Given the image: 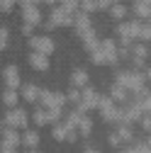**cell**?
<instances>
[{"label":"cell","mask_w":151,"mask_h":153,"mask_svg":"<svg viewBox=\"0 0 151 153\" xmlns=\"http://www.w3.org/2000/svg\"><path fill=\"white\" fill-rule=\"evenodd\" d=\"M0 7H3V10H10V7H12V0H0Z\"/></svg>","instance_id":"10"},{"label":"cell","mask_w":151,"mask_h":153,"mask_svg":"<svg viewBox=\"0 0 151 153\" xmlns=\"http://www.w3.org/2000/svg\"><path fill=\"white\" fill-rule=\"evenodd\" d=\"M20 3H22V5L27 7V5H32V3H34V0H20Z\"/></svg>","instance_id":"12"},{"label":"cell","mask_w":151,"mask_h":153,"mask_svg":"<svg viewBox=\"0 0 151 153\" xmlns=\"http://www.w3.org/2000/svg\"><path fill=\"white\" fill-rule=\"evenodd\" d=\"M37 95H39V90H37V88H32V85H27V88H25V97H27V100H32V102H34V100H37Z\"/></svg>","instance_id":"7"},{"label":"cell","mask_w":151,"mask_h":153,"mask_svg":"<svg viewBox=\"0 0 151 153\" xmlns=\"http://www.w3.org/2000/svg\"><path fill=\"white\" fill-rule=\"evenodd\" d=\"M46 3H54V0H46Z\"/></svg>","instance_id":"13"},{"label":"cell","mask_w":151,"mask_h":153,"mask_svg":"<svg viewBox=\"0 0 151 153\" xmlns=\"http://www.w3.org/2000/svg\"><path fill=\"white\" fill-rule=\"evenodd\" d=\"M25 20H27L29 25H37V22H39V12H37L32 5H27V7H25Z\"/></svg>","instance_id":"5"},{"label":"cell","mask_w":151,"mask_h":153,"mask_svg":"<svg viewBox=\"0 0 151 153\" xmlns=\"http://www.w3.org/2000/svg\"><path fill=\"white\" fill-rule=\"evenodd\" d=\"M25 143H27V146H34V143H37V134H27V136H25Z\"/></svg>","instance_id":"9"},{"label":"cell","mask_w":151,"mask_h":153,"mask_svg":"<svg viewBox=\"0 0 151 153\" xmlns=\"http://www.w3.org/2000/svg\"><path fill=\"white\" fill-rule=\"evenodd\" d=\"M32 46L39 51V53H49L51 49H54V44L46 39V36H39V39H32Z\"/></svg>","instance_id":"1"},{"label":"cell","mask_w":151,"mask_h":153,"mask_svg":"<svg viewBox=\"0 0 151 153\" xmlns=\"http://www.w3.org/2000/svg\"><path fill=\"white\" fill-rule=\"evenodd\" d=\"M7 122L15 124V126H25V112H20V109H17V112H10V114H7Z\"/></svg>","instance_id":"3"},{"label":"cell","mask_w":151,"mask_h":153,"mask_svg":"<svg viewBox=\"0 0 151 153\" xmlns=\"http://www.w3.org/2000/svg\"><path fill=\"white\" fill-rule=\"evenodd\" d=\"M51 20H54V25H66V22H68V20H66V10L54 12V15H51Z\"/></svg>","instance_id":"6"},{"label":"cell","mask_w":151,"mask_h":153,"mask_svg":"<svg viewBox=\"0 0 151 153\" xmlns=\"http://www.w3.org/2000/svg\"><path fill=\"white\" fill-rule=\"evenodd\" d=\"M5 36H7V32H5V29H0V49L5 46Z\"/></svg>","instance_id":"11"},{"label":"cell","mask_w":151,"mask_h":153,"mask_svg":"<svg viewBox=\"0 0 151 153\" xmlns=\"http://www.w3.org/2000/svg\"><path fill=\"white\" fill-rule=\"evenodd\" d=\"M5 80H7V85H10V88H15L17 83H20V75H17V68H12V66H7V68H5Z\"/></svg>","instance_id":"2"},{"label":"cell","mask_w":151,"mask_h":153,"mask_svg":"<svg viewBox=\"0 0 151 153\" xmlns=\"http://www.w3.org/2000/svg\"><path fill=\"white\" fill-rule=\"evenodd\" d=\"M3 100H5V105H15V102H17V92H12V90H7Z\"/></svg>","instance_id":"8"},{"label":"cell","mask_w":151,"mask_h":153,"mask_svg":"<svg viewBox=\"0 0 151 153\" xmlns=\"http://www.w3.org/2000/svg\"><path fill=\"white\" fill-rule=\"evenodd\" d=\"M29 61H32V66H34V68H39V71H44V68L49 66L44 53H32V59H29Z\"/></svg>","instance_id":"4"}]
</instances>
